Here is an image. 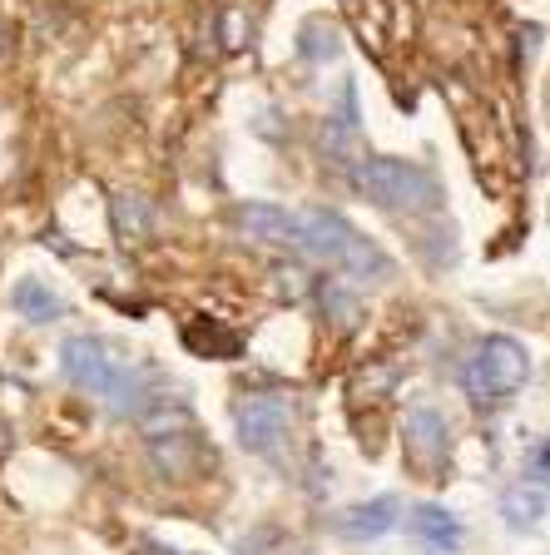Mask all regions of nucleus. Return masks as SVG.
I'll return each mask as SVG.
<instances>
[{"label":"nucleus","instance_id":"obj_3","mask_svg":"<svg viewBox=\"0 0 550 555\" xmlns=\"http://www.w3.org/2000/svg\"><path fill=\"white\" fill-rule=\"evenodd\" d=\"M303 229H308V254L303 258H318V263L337 268L347 278H392V258L382 254V243H372L362 229H357L347 214L337 208H303Z\"/></svg>","mask_w":550,"mask_h":555},{"label":"nucleus","instance_id":"obj_2","mask_svg":"<svg viewBox=\"0 0 550 555\" xmlns=\"http://www.w3.org/2000/svg\"><path fill=\"white\" fill-rule=\"evenodd\" d=\"M353 189L367 204L387 208V214H436L442 208V184L436 173L422 169L417 159H392V154H367L353 164Z\"/></svg>","mask_w":550,"mask_h":555},{"label":"nucleus","instance_id":"obj_13","mask_svg":"<svg viewBox=\"0 0 550 555\" xmlns=\"http://www.w3.org/2000/svg\"><path fill=\"white\" fill-rule=\"evenodd\" d=\"M5 50H11V25L0 21V55H5Z\"/></svg>","mask_w":550,"mask_h":555},{"label":"nucleus","instance_id":"obj_8","mask_svg":"<svg viewBox=\"0 0 550 555\" xmlns=\"http://www.w3.org/2000/svg\"><path fill=\"white\" fill-rule=\"evenodd\" d=\"M401 526V501L397 496H372V501H357V506L337 511L333 516V535L353 545H367V541H382L387 531Z\"/></svg>","mask_w":550,"mask_h":555},{"label":"nucleus","instance_id":"obj_7","mask_svg":"<svg viewBox=\"0 0 550 555\" xmlns=\"http://www.w3.org/2000/svg\"><path fill=\"white\" fill-rule=\"evenodd\" d=\"M401 447H407V462H412L417 472H426V481H442V472H447V462H451L447 416L432 412V406L407 412V437H401Z\"/></svg>","mask_w":550,"mask_h":555},{"label":"nucleus","instance_id":"obj_12","mask_svg":"<svg viewBox=\"0 0 550 555\" xmlns=\"http://www.w3.org/2000/svg\"><path fill=\"white\" fill-rule=\"evenodd\" d=\"M110 223H115V233L125 243H144L154 233V214H150V204L139 194H115L110 198Z\"/></svg>","mask_w":550,"mask_h":555},{"label":"nucleus","instance_id":"obj_11","mask_svg":"<svg viewBox=\"0 0 550 555\" xmlns=\"http://www.w3.org/2000/svg\"><path fill=\"white\" fill-rule=\"evenodd\" d=\"M11 308L21 312L25 323L46 327V323H60L65 318V302H60V293H50V283H40V278H21L11 288Z\"/></svg>","mask_w":550,"mask_h":555},{"label":"nucleus","instance_id":"obj_9","mask_svg":"<svg viewBox=\"0 0 550 555\" xmlns=\"http://www.w3.org/2000/svg\"><path fill=\"white\" fill-rule=\"evenodd\" d=\"M401 526H407V535H412V541L422 545L426 555H457L461 541H466L457 511L436 506V501H422V506H412L407 516H401Z\"/></svg>","mask_w":550,"mask_h":555},{"label":"nucleus","instance_id":"obj_6","mask_svg":"<svg viewBox=\"0 0 550 555\" xmlns=\"http://www.w3.org/2000/svg\"><path fill=\"white\" fill-rule=\"evenodd\" d=\"M233 431H239V447L264 456V462H278L293 437V406L283 397H248V402L233 406Z\"/></svg>","mask_w":550,"mask_h":555},{"label":"nucleus","instance_id":"obj_4","mask_svg":"<svg viewBox=\"0 0 550 555\" xmlns=\"http://www.w3.org/2000/svg\"><path fill=\"white\" fill-rule=\"evenodd\" d=\"M530 377V352L511 333H491L466 352L461 362V392L476 406H496L506 397H516Z\"/></svg>","mask_w":550,"mask_h":555},{"label":"nucleus","instance_id":"obj_10","mask_svg":"<svg viewBox=\"0 0 550 555\" xmlns=\"http://www.w3.org/2000/svg\"><path fill=\"white\" fill-rule=\"evenodd\" d=\"M540 516H546V491H540L536 481H511L501 491V520L506 531H536Z\"/></svg>","mask_w":550,"mask_h":555},{"label":"nucleus","instance_id":"obj_1","mask_svg":"<svg viewBox=\"0 0 550 555\" xmlns=\"http://www.w3.org/2000/svg\"><path fill=\"white\" fill-rule=\"evenodd\" d=\"M60 367H65V377L75 382L80 392L104 397L115 416H150V406L164 402V397L154 392V372L129 362L125 352H115L104 337H90V333L65 337Z\"/></svg>","mask_w":550,"mask_h":555},{"label":"nucleus","instance_id":"obj_5","mask_svg":"<svg viewBox=\"0 0 550 555\" xmlns=\"http://www.w3.org/2000/svg\"><path fill=\"white\" fill-rule=\"evenodd\" d=\"M229 229L258 248H283V254H308V229H303V208L283 204H233Z\"/></svg>","mask_w":550,"mask_h":555},{"label":"nucleus","instance_id":"obj_14","mask_svg":"<svg viewBox=\"0 0 550 555\" xmlns=\"http://www.w3.org/2000/svg\"><path fill=\"white\" fill-rule=\"evenodd\" d=\"M169 555H199V551H169Z\"/></svg>","mask_w":550,"mask_h":555}]
</instances>
